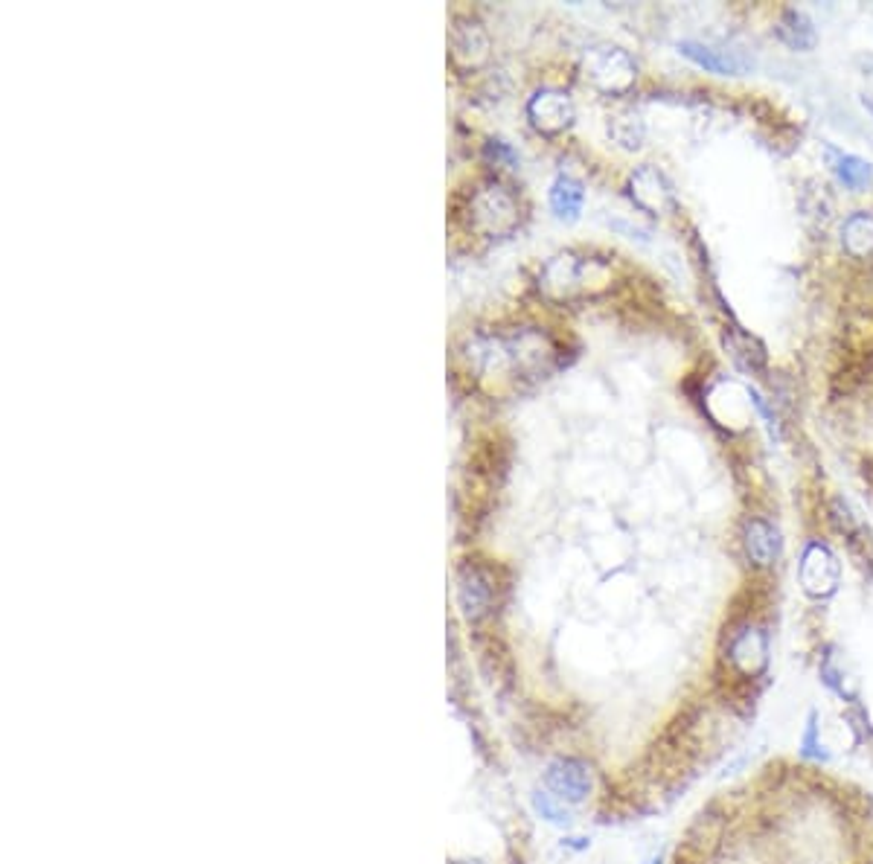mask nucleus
<instances>
[{
  "label": "nucleus",
  "mask_w": 873,
  "mask_h": 864,
  "mask_svg": "<svg viewBox=\"0 0 873 864\" xmlns=\"http://www.w3.org/2000/svg\"><path fill=\"white\" fill-rule=\"evenodd\" d=\"M518 207L498 183H484L469 198V225L484 236H502L516 228Z\"/></svg>",
  "instance_id": "f257e3e1"
},
{
  "label": "nucleus",
  "mask_w": 873,
  "mask_h": 864,
  "mask_svg": "<svg viewBox=\"0 0 873 864\" xmlns=\"http://www.w3.org/2000/svg\"><path fill=\"white\" fill-rule=\"evenodd\" d=\"M725 658L743 678H754V675L763 673L768 664V644L763 629L754 623H743L737 632H731Z\"/></svg>",
  "instance_id": "f03ea898"
},
{
  "label": "nucleus",
  "mask_w": 873,
  "mask_h": 864,
  "mask_svg": "<svg viewBox=\"0 0 873 864\" xmlns=\"http://www.w3.org/2000/svg\"><path fill=\"white\" fill-rule=\"evenodd\" d=\"M585 68H588L592 82L603 88V91H626L635 82V64L617 47H597V50H592L588 59H585Z\"/></svg>",
  "instance_id": "7ed1b4c3"
},
{
  "label": "nucleus",
  "mask_w": 873,
  "mask_h": 864,
  "mask_svg": "<svg viewBox=\"0 0 873 864\" xmlns=\"http://www.w3.org/2000/svg\"><path fill=\"white\" fill-rule=\"evenodd\" d=\"M545 783L550 788V795L563 804H579L592 792V772L579 759H556L547 766Z\"/></svg>",
  "instance_id": "20e7f679"
},
{
  "label": "nucleus",
  "mask_w": 873,
  "mask_h": 864,
  "mask_svg": "<svg viewBox=\"0 0 873 864\" xmlns=\"http://www.w3.org/2000/svg\"><path fill=\"white\" fill-rule=\"evenodd\" d=\"M533 126L545 135H559L574 120V102L559 91H539L527 106Z\"/></svg>",
  "instance_id": "39448f33"
},
{
  "label": "nucleus",
  "mask_w": 873,
  "mask_h": 864,
  "mask_svg": "<svg viewBox=\"0 0 873 864\" xmlns=\"http://www.w3.org/2000/svg\"><path fill=\"white\" fill-rule=\"evenodd\" d=\"M801 579H804V588L815 597H827V594L835 592L839 585V562L835 556L830 554L824 545H810L804 554V562H801Z\"/></svg>",
  "instance_id": "423d86ee"
},
{
  "label": "nucleus",
  "mask_w": 873,
  "mask_h": 864,
  "mask_svg": "<svg viewBox=\"0 0 873 864\" xmlns=\"http://www.w3.org/2000/svg\"><path fill=\"white\" fill-rule=\"evenodd\" d=\"M493 597L495 588L489 574L475 568V565H466V568L460 570V579H457V599H460L464 615L472 617V620L484 617L486 612H489V606H493Z\"/></svg>",
  "instance_id": "0eeeda50"
},
{
  "label": "nucleus",
  "mask_w": 873,
  "mask_h": 864,
  "mask_svg": "<svg viewBox=\"0 0 873 864\" xmlns=\"http://www.w3.org/2000/svg\"><path fill=\"white\" fill-rule=\"evenodd\" d=\"M632 198L638 201L644 210L649 212H661L667 210L673 205V192H669V183L664 181V175L653 167H641L638 172L632 175Z\"/></svg>",
  "instance_id": "6e6552de"
},
{
  "label": "nucleus",
  "mask_w": 873,
  "mask_h": 864,
  "mask_svg": "<svg viewBox=\"0 0 873 864\" xmlns=\"http://www.w3.org/2000/svg\"><path fill=\"white\" fill-rule=\"evenodd\" d=\"M452 59L464 68H475L486 59V32L478 21H457L452 30Z\"/></svg>",
  "instance_id": "1a4fd4ad"
},
{
  "label": "nucleus",
  "mask_w": 873,
  "mask_h": 864,
  "mask_svg": "<svg viewBox=\"0 0 873 864\" xmlns=\"http://www.w3.org/2000/svg\"><path fill=\"white\" fill-rule=\"evenodd\" d=\"M745 550L757 568H768V565H775L777 554H781V536L772 524L754 518L745 527Z\"/></svg>",
  "instance_id": "9d476101"
},
{
  "label": "nucleus",
  "mask_w": 873,
  "mask_h": 864,
  "mask_svg": "<svg viewBox=\"0 0 873 864\" xmlns=\"http://www.w3.org/2000/svg\"><path fill=\"white\" fill-rule=\"evenodd\" d=\"M678 50H682L687 59L696 61V64H702L705 70H711V73H743L745 68L743 61L734 59V56L725 53V50L696 44V41H684V44H678Z\"/></svg>",
  "instance_id": "9b49d317"
},
{
  "label": "nucleus",
  "mask_w": 873,
  "mask_h": 864,
  "mask_svg": "<svg viewBox=\"0 0 873 864\" xmlns=\"http://www.w3.org/2000/svg\"><path fill=\"white\" fill-rule=\"evenodd\" d=\"M583 201H585V190L583 183L574 181V178H556V183L550 187V207H554V212L559 216V219H568L574 221L579 216V210H583Z\"/></svg>",
  "instance_id": "f8f14e48"
},
{
  "label": "nucleus",
  "mask_w": 873,
  "mask_h": 864,
  "mask_svg": "<svg viewBox=\"0 0 873 864\" xmlns=\"http://www.w3.org/2000/svg\"><path fill=\"white\" fill-rule=\"evenodd\" d=\"M777 36H781V41H786L792 50H810V47H815L813 21H810L804 12H797V9L783 12L781 23H777Z\"/></svg>",
  "instance_id": "ddd939ff"
},
{
  "label": "nucleus",
  "mask_w": 873,
  "mask_h": 864,
  "mask_svg": "<svg viewBox=\"0 0 873 864\" xmlns=\"http://www.w3.org/2000/svg\"><path fill=\"white\" fill-rule=\"evenodd\" d=\"M844 248L851 250L853 257H867L873 250V216L856 212L844 221Z\"/></svg>",
  "instance_id": "4468645a"
},
{
  "label": "nucleus",
  "mask_w": 873,
  "mask_h": 864,
  "mask_svg": "<svg viewBox=\"0 0 873 864\" xmlns=\"http://www.w3.org/2000/svg\"><path fill=\"white\" fill-rule=\"evenodd\" d=\"M835 172L842 178L851 190H862L867 181H871V163H865L862 158H853V155H839L835 158Z\"/></svg>",
  "instance_id": "2eb2a0df"
},
{
  "label": "nucleus",
  "mask_w": 873,
  "mask_h": 864,
  "mask_svg": "<svg viewBox=\"0 0 873 864\" xmlns=\"http://www.w3.org/2000/svg\"><path fill=\"white\" fill-rule=\"evenodd\" d=\"M821 725H819V713H810L806 716V728H804V736H801V757L804 759H827L830 754L824 751V745H821Z\"/></svg>",
  "instance_id": "dca6fc26"
},
{
  "label": "nucleus",
  "mask_w": 873,
  "mask_h": 864,
  "mask_svg": "<svg viewBox=\"0 0 873 864\" xmlns=\"http://www.w3.org/2000/svg\"><path fill=\"white\" fill-rule=\"evenodd\" d=\"M533 806H536V812H539L542 818L550 821V824L565 826L571 821L568 812H565L563 806H556L554 795H547V792H536V795H533Z\"/></svg>",
  "instance_id": "f3484780"
},
{
  "label": "nucleus",
  "mask_w": 873,
  "mask_h": 864,
  "mask_svg": "<svg viewBox=\"0 0 873 864\" xmlns=\"http://www.w3.org/2000/svg\"><path fill=\"white\" fill-rule=\"evenodd\" d=\"M455 864H480V862H455Z\"/></svg>",
  "instance_id": "a211bd4d"
},
{
  "label": "nucleus",
  "mask_w": 873,
  "mask_h": 864,
  "mask_svg": "<svg viewBox=\"0 0 873 864\" xmlns=\"http://www.w3.org/2000/svg\"><path fill=\"white\" fill-rule=\"evenodd\" d=\"M871 864H873V862H871Z\"/></svg>",
  "instance_id": "6ab92c4d"
}]
</instances>
